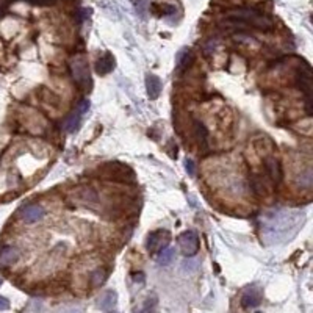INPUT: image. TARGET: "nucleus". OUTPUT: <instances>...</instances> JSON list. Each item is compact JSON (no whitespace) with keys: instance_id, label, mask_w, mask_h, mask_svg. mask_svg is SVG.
Segmentation results:
<instances>
[{"instance_id":"f257e3e1","label":"nucleus","mask_w":313,"mask_h":313,"mask_svg":"<svg viewBox=\"0 0 313 313\" xmlns=\"http://www.w3.org/2000/svg\"><path fill=\"white\" fill-rule=\"evenodd\" d=\"M229 22H232L235 25H243V27H254L258 30H271L274 27L273 21L265 16L263 13L254 10V8H240L234 10L227 14Z\"/></svg>"},{"instance_id":"f03ea898","label":"nucleus","mask_w":313,"mask_h":313,"mask_svg":"<svg viewBox=\"0 0 313 313\" xmlns=\"http://www.w3.org/2000/svg\"><path fill=\"white\" fill-rule=\"evenodd\" d=\"M71 72H72V78L75 80V83L80 88H83V90L90 88V85H91L90 68H88V63L83 57H77L72 60Z\"/></svg>"},{"instance_id":"7ed1b4c3","label":"nucleus","mask_w":313,"mask_h":313,"mask_svg":"<svg viewBox=\"0 0 313 313\" xmlns=\"http://www.w3.org/2000/svg\"><path fill=\"white\" fill-rule=\"evenodd\" d=\"M178 246L185 257H193L199 251V237L193 230H187L178 237Z\"/></svg>"},{"instance_id":"20e7f679","label":"nucleus","mask_w":313,"mask_h":313,"mask_svg":"<svg viewBox=\"0 0 313 313\" xmlns=\"http://www.w3.org/2000/svg\"><path fill=\"white\" fill-rule=\"evenodd\" d=\"M169 243V234L166 230H157V232H152L149 237H147L146 241V248L149 252H157L166 248V244Z\"/></svg>"},{"instance_id":"39448f33","label":"nucleus","mask_w":313,"mask_h":313,"mask_svg":"<svg viewBox=\"0 0 313 313\" xmlns=\"http://www.w3.org/2000/svg\"><path fill=\"white\" fill-rule=\"evenodd\" d=\"M298 85L301 91H304L305 99H311V74L308 66H305V69L298 71Z\"/></svg>"},{"instance_id":"423d86ee","label":"nucleus","mask_w":313,"mask_h":313,"mask_svg":"<svg viewBox=\"0 0 313 313\" xmlns=\"http://www.w3.org/2000/svg\"><path fill=\"white\" fill-rule=\"evenodd\" d=\"M44 218V208L39 205H27L22 208V219L28 224L41 221Z\"/></svg>"},{"instance_id":"0eeeda50","label":"nucleus","mask_w":313,"mask_h":313,"mask_svg":"<svg viewBox=\"0 0 313 313\" xmlns=\"http://www.w3.org/2000/svg\"><path fill=\"white\" fill-rule=\"evenodd\" d=\"M265 166H266V171L271 177V180L274 184H279L282 180V169H281V163L276 157H268L265 160Z\"/></svg>"},{"instance_id":"6e6552de","label":"nucleus","mask_w":313,"mask_h":313,"mask_svg":"<svg viewBox=\"0 0 313 313\" xmlns=\"http://www.w3.org/2000/svg\"><path fill=\"white\" fill-rule=\"evenodd\" d=\"M19 258V249L14 246H5L0 251V266H10L13 263H16Z\"/></svg>"},{"instance_id":"1a4fd4ad","label":"nucleus","mask_w":313,"mask_h":313,"mask_svg":"<svg viewBox=\"0 0 313 313\" xmlns=\"http://www.w3.org/2000/svg\"><path fill=\"white\" fill-rule=\"evenodd\" d=\"M193 60H194V57H193L191 51H188V49H185V51H180L177 58H175V69H177V72L178 74L185 72L191 66Z\"/></svg>"},{"instance_id":"9d476101","label":"nucleus","mask_w":313,"mask_h":313,"mask_svg":"<svg viewBox=\"0 0 313 313\" xmlns=\"http://www.w3.org/2000/svg\"><path fill=\"white\" fill-rule=\"evenodd\" d=\"M113 68H114V58H113L111 54L102 55L101 58L97 60V63H96V71H97L99 75H107V74H110V72L113 71Z\"/></svg>"},{"instance_id":"9b49d317","label":"nucleus","mask_w":313,"mask_h":313,"mask_svg":"<svg viewBox=\"0 0 313 313\" xmlns=\"http://www.w3.org/2000/svg\"><path fill=\"white\" fill-rule=\"evenodd\" d=\"M146 88H147V94H149L151 99H157L160 94H161V80L154 75V74H149L146 77Z\"/></svg>"},{"instance_id":"f8f14e48","label":"nucleus","mask_w":313,"mask_h":313,"mask_svg":"<svg viewBox=\"0 0 313 313\" xmlns=\"http://www.w3.org/2000/svg\"><path fill=\"white\" fill-rule=\"evenodd\" d=\"M260 301H261V294H260V291L255 290V288H251V290H248V291H246V293L243 294L241 304H243V307H246V308H251V307L258 305Z\"/></svg>"},{"instance_id":"ddd939ff","label":"nucleus","mask_w":313,"mask_h":313,"mask_svg":"<svg viewBox=\"0 0 313 313\" xmlns=\"http://www.w3.org/2000/svg\"><path fill=\"white\" fill-rule=\"evenodd\" d=\"M116 299H118V296L114 291H107L101 301H99V305H101V308L104 310H108V308H113L114 305H116Z\"/></svg>"},{"instance_id":"4468645a","label":"nucleus","mask_w":313,"mask_h":313,"mask_svg":"<svg viewBox=\"0 0 313 313\" xmlns=\"http://www.w3.org/2000/svg\"><path fill=\"white\" fill-rule=\"evenodd\" d=\"M174 257H175V249H172V248H164V249L160 251L157 261H158V265L166 266V265H169V263L174 260Z\"/></svg>"},{"instance_id":"2eb2a0df","label":"nucleus","mask_w":313,"mask_h":313,"mask_svg":"<svg viewBox=\"0 0 313 313\" xmlns=\"http://www.w3.org/2000/svg\"><path fill=\"white\" fill-rule=\"evenodd\" d=\"M80 116H81V114H78L77 111H75L74 114H71V116H69L68 119H66V121H64V124H63L64 130H66V131H74V130L78 127Z\"/></svg>"},{"instance_id":"dca6fc26","label":"nucleus","mask_w":313,"mask_h":313,"mask_svg":"<svg viewBox=\"0 0 313 313\" xmlns=\"http://www.w3.org/2000/svg\"><path fill=\"white\" fill-rule=\"evenodd\" d=\"M107 279V273L104 270H96L91 274V285L93 287H101Z\"/></svg>"},{"instance_id":"f3484780","label":"nucleus","mask_w":313,"mask_h":313,"mask_svg":"<svg viewBox=\"0 0 313 313\" xmlns=\"http://www.w3.org/2000/svg\"><path fill=\"white\" fill-rule=\"evenodd\" d=\"M194 131H196V135H197V138H199L202 143H205V140H207V135H208V131H207V128H205V125L201 122V121H194Z\"/></svg>"},{"instance_id":"a211bd4d","label":"nucleus","mask_w":313,"mask_h":313,"mask_svg":"<svg viewBox=\"0 0 313 313\" xmlns=\"http://www.w3.org/2000/svg\"><path fill=\"white\" fill-rule=\"evenodd\" d=\"M299 185L301 187H304V188H310L311 187V182H313V178H311V171L310 169H307V171H304V174L301 175V178H299Z\"/></svg>"},{"instance_id":"6ab92c4d","label":"nucleus","mask_w":313,"mask_h":313,"mask_svg":"<svg viewBox=\"0 0 313 313\" xmlns=\"http://www.w3.org/2000/svg\"><path fill=\"white\" fill-rule=\"evenodd\" d=\"M185 168H187V172H188L190 175H194V172H196V164H194V161H193L191 158H187V160H185Z\"/></svg>"},{"instance_id":"aec40b11","label":"nucleus","mask_w":313,"mask_h":313,"mask_svg":"<svg viewBox=\"0 0 313 313\" xmlns=\"http://www.w3.org/2000/svg\"><path fill=\"white\" fill-rule=\"evenodd\" d=\"M88 108H90V101H81V102L78 104V107H77V113H78V114H83L85 111H88Z\"/></svg>"},{"instance_id":"412c9836","label":"nucleus","mask_w":313,"mask_h":313,"mask_svg":"<svg viewBox=\"0 0 313 313\" xmlns=\"http://www.w3.org/2000/svg\"><path fill=\"white\" fill-rule=\"evenodd\" d=\"M151 311H152V304H151V299H147L144 302V305L140 310H137L135 313H151Z\"/></svg>"},{"instance_id":"4be33fe9","label":"nucleus","mask_w":313,"mask_h":313,"mask_svg":"<svg viewBox=\"0 0 313 313\" xmlns=\"http://www.w3.org/2000/svg\"><path fill=\"white\" fill-rule=\"evenodd\" d=\"M8 308H10V301L7 298H4V296H0V311L8 310Z\"/></svg>"},{"instance_id":"5701e85b","label":"nucleus","mask_w":313,"mask_h":313,"mask_svg":"<svg viewBox=\"0 0 313 313\" xmlns=\"http://www.w3.org/2000/svg\"><path fill=\"white\" fill-rule=\"evenodd\" d=\"M0 285H2V277H0Z\"/></svg>"}]
</instances>
